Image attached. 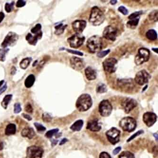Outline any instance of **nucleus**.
Here are the masks:
<instances>
[{
    "label": "nucleus",
    "mask_w": 158,
    "mask_h": 158,
    "mask_svg": "<svg viewBox=\"0 0 158 158\" xmlns=\"http://www.w3.org/2000/svg\"><path fill=\"white\" fill-rule=\"evenodd\" d=\"M105 14L99 7L94 6L91 10L89 21L91 24L95 26L100 25L104 22Z\"/></svg>",
    "instance_id": "1"
},
{
    "label": "nucleus",
    "mask_w": 158,
    "mask_h": 158,
    "mask_svg": "<svg viewBox=\"0 0 158 158\" xmlns=\"http://www.w3.org/2000/svg\"><path fill=\"white\" fill-rule=\"evenodd\" d=\"M103 40L101 37L98 35L92 36L86 42V47L89 52L92 53H98L103 48Z\"/></svg>",
    "instance_id": "2"
},
{
    "label": "nucleus",
    "mask_w": 158,
    "mask_h": 158,
    "mask_svg": "<svg viewBox=\"0 0 158 158\" xmlns=\"http://www.w3.org/2000/svg\"><path fill=\"white\" fill-rule=\"evenodd\" d=\"M93 105V101L88 94L81 95L76 100V106L79 111L85 112L89 110Z\"/></svg>",
    "instance_id": "3"
},
{
    "label": "nucleus",
    "mask_w": 158,
    "mask_h": 158,
    "mask_svg": "<svg viewBox=\"0 0 158 158\" xmlns=\"http://www.w3.org/2000/svg\"><path fill=\"white\" fill-rule=\"evenodd\" d=\"M119 125L123 131L131 133L135 129L137 123L135 119L133 117H125L120 121Z\"/></svg>",
    "instance_id": "4"
},
{
    "label": "nucleus",
    "mask_w": 158,
    "mask_h": 158,
    "mask_svg": "<svg viewBox=\"0 0 158 158\" xmlns=\"http://www.w3.org/2000/svg\"><path fill=\"white\" fill-rule=\"evenodd\" d=\"M150 51L148 48H141L138 51V53L134 58V62L137 66L141 65L149 60Z\"/></svg>",
    "instance_id": "5"
},
{
    "label": "nucleus",
    "mask_w": 158,
    "mask_h": 158,
    "mask_svg": "<svg viewBox=\"0 0 158 158\" xmlns=\"http://www.w3.org/2000/svg\"><path fill=\"white\" fill-rule=\"evenodd\" d=\"M85 39V36L82 34L75 33L68 39V42L71 48H78L83 44Z\"/></svg>",
    "instance_id": "6"
},
{
    "label": "nucleus",
    "mask_w": 158,
    "mask_h": 158,
    "mask_svg": "<svg viewBox=\"0 0 158 158\" xmlns=\"http://www.w3.org/2000/svg\"><path fill=\"white\" fill-rule=\"evenodd\" d=\"M118 35V30L116 27L108 25L105 27L103 32V36L106 40L114 41Z\"/></svg>",
    "instance_id": "7"
},
{
    "label": "nucleus",
    "mask_w": 158,
    "mask_h": 158,
    "mask_svg": "<svg viewBox=\"0 0 158 158\" xmlns=\"http://www.w3.org/2000/svg\"><path fill=\"white\" fill-rule=\"evenodd\" d=\"M151 78V76L150 74L145 69H143L136 73L134 78V81L138 85L143 86L148 83Z\"/></svg>",
    "instance_id": "8"
},
{
    "label": "nucleus",
    "mask_w": 158,
    "mask_h": 158,
    "mask_svg": "<svg viewBox=\"0 0 158 158\" xmlns=\"http://www.w3.org/2000/svg\"><path fill=\"white\" fill-rule=\"evenodd\" d=\"M117 63L118 61L115 58H107L103 62V67L104 70L108 73H114L116 70Z\"/></svg>",
    "instance_id": "9"
},
{
    "label": "nucleus",
    "mask_w": 158,
    "mask_h": 158,
    "mask_svg": "<svg viewBox=\"0 0 158 158\" xmlns=\"http://www.w3.org/2000/svg\"><path fill=\"white\" fill-rule=\"evenodd\" d=\"M120 131L116 127H112L106 133L107 140L113 145H115L120 141Z\"/></svg>",
    "instance_id": "10"
},
{
    "label": "nucleus",
    "mask_w": 158,
    "mask_h": 158,
    "mask_svg": "<svg viewBox=\"0 0 158 158\" xmlns=\"http://www.w3.org/2000/svg\"><path fill=\"white\" fill-rule=\"evenodd\" d=\"M98 109L101 116L103 117H108L111 114L113 107L108 100H103L99 104Z\"/></svg>",
    "instance_id": "11"
},
{
    "label": "nucleus",
    "mask_w": 158,
    "mask_h": 158,
    "mask_svg": "<svg viewBox=\"0 0 158 158\" xmlns=\"http://www.w3.org/2000/svg\"><path fill=\"white\" fill-rule=\"evenodd\" d=\"M43 153V149L37 146L33 145L28 147L26 151L28 158H41Z\"/></svg>",
    "instance_id": "12"
},
{
    "label": "nucleus",
    "mask_w": 158,
    "mask_h": 158,
    "mask_svg": "<svg viewBox=\"0 0 158 158\" xmlns=\"http://www.w3.org/2000/svg\"><path fill=\"white\" fill-rule=\"evenodd\" d=\"M19 39V36L16 33L10 32L4 38L1 46L3 48H7V47L14 45L16 43Z\"/></svg>",
    "instance_id": "13"
},
{
    "label": "nucleus",
    "mask_w": 158,
    "mask_h": 158,
    "mask_svg": "<svg viewBox=\"0 0 158 158\" xmlns=\"http://www.w3.org/2000/svg\"><path fill=\"white\" fill-rule=\"evenodd\" d=\"M138 105L137 101L131 98H126L121 102V106L126 114H129Z\"/></svg>",
    "instance_id": "14"
},
{
    "label": "nucleus",
    "mask_w": 158,
    "mask_h": 158,
    "mask_svg": "<svg viewBox=\"0 0 158 158\" xmlns=\"http://www.w3.org/2000/svg\"><path fill=\"white\" fill-rule=\"evenodd\" d=\"M70 64L73 69L76 71H80L85 68V61L83 58L77 56H72L70 59Z\"/></svg>",
    "instance_id": "15"
},
{
    "label": "nucleus",
    "mask_w": 158,
    "mask_h": 158,
    "mask_svg": "<svg viewBox=\"0 0 158 158\" xmlns=\"http://www.w3.org/2000/svg\"><path fill=\"white\" fill-rule=\"evenodd\" d=\"M157 115L155 113L147 112L143 116V121L148 127H151L157 121Z\"/></svg>",
    "instance_id": "16"
},
{
    "label": "nucleus",
    "mask_w": 158,
    "mask_h": 158,
    "mask_svg": "<svg viewBox=\"0 0 158 158\" xmlns=\"http://www.w3.org/2000/svg\"><path fill=\"white\" fill-rule=\"evenodd\" d=\"M86 21L85 20H75L72 23V27L76 33L81 34L86 26Z\"/></svg>",
    "instance_id": "17"
},
{
    "label": "nucleus",
    "mask_w": 158,
    "mask_h": 158,
    "mask_svg": "<svg viewBox=\"0 0 158 158\" xmlns=\"http://www.w3.org/2000/svg\"><path fill=\"white\" fill-rule=\"evenodd\" d=\"M101 124L99 123V120L97 118L88 121L86 126L87 129L91 131L97 132L101 129Z\"/></svg>",
    "instance_id": "18"
},
{
    "label": "nucleus",
    "mask_w": 158,
    "mask_h": 158,
    "mask_svg": "<svg viewBox=\"0 0 158 158\" xmlns=\"http://www.w3.org/2000/svg\"><path fill=\"white\" fill-rule=\"evenodd\" d=\"M43 33L42 31H40L39 33L36 34L34 37L31 33H28V35L26 36V40L28 42L29 44L32 45H36L37 44L38 40L42 37Z\"/></svg>",
    "instance_id": "19"
},
{
    "label": "nucleus",
    "mask_w": 158,
    "mask_h": 158,
    "mask_svg": "<svg viewBox=\"0 0 158 158\" xmlns=\"http://www.w3.org/2000/svg\"><path fill=\"white\" fill-rule=\"evenodd\" d=\"M85 76L88 80L92 81L96 79L97 77V72L91 66H88L85 69Z\"/></svg>",
    "instance_id": "20"
},
{
    "label": "nucleus",
    "mask_w": 158,
    "mask_h": 158,
    "mask_svg": "<svg viewBox=\"0 0 158 158\" xmlns=\"http://www.w3.org/2000/svg\"><path fill=\"white\" fill-rule=\"evenodd\" d=\"M21 136L26 137L29 139H31L36 135V133L33 128H25L23 129L21 133Z\"/></svg>",
    "instance_id": "21"
},
{
    "label": "nucleus",
    "mask_w": 158,
    "mask_h": 158,
    "mask_svg": "<svg viewBox=\"0 0 158 158\" xmlns=\"http://www.w3.org/2000/svg\"><path fill=\"white\" fill-rule=\"evenodd\" d=\"M133 79H120L118 81L119 86L121 88H130L134 86V84L133 83Z\"/></svg>",
    "instance_id": "22"
},
{
    "label": "nucleus",
    "mask_w": 158,
    "mask_h": 158,
    "mask_svg": "<svg viewBox=\"0 0 158 158\" xmlns=\"http://www.w3.org/2000/svg\"><path fill=\"white\" fill-rule=\"evenodd\" d=\"M16 132V126L14 123H9L7 125L5 130V134L7 136L15 134Z\"/></svg>",
    "instance_id": "23"
},
{
    "label": "nucleus",
    "mask_w": 158,
    "mask_h": 158,
    "mask_svg": "<svg viewBox=\"0 0 158 158\" xmlns=\"http://www.w3.org/2000/svg\"><path fill=\"white\" fill-rule=\"evenodd\" d=\"M35 81V77L34 76V75L33 74H30L26 78L24 82L25 86L26 88H31L33 86V85H34Z\"/></svg>",
    "instance_id": "24"
},
{
    "label": "nucleus",
    "mask_w": 158,
    "mask_h": 158,
    "mask_svg": "<svg viewBox=\"0 0 158 158\" xmlns=\"http://www.w3.org/2000/svg\"><path fill=\"white\" fill-rule=\"evenodd\" d=\"M145 36L147 39L151 41L156 40L158 38L157 32L154 29L148 30L146 33Z\"/></svg>",
    "instance_id": "25"
},
{
    "label": "nucleus",
    "mask_w": 158,
    "mask_h": 158,
    "mask_svg": "<svg viewBox=\"0 0 158 158\" xmlns=\"http://www.w3.org/2000/svg\"><path fill=\"white\" fill-rule=\"evenodd\" d=\"M83 124L84 121L83 120H78L71 126L70 129L74 131H80L82 128Z\"/></svg>",
    "instance_id": "26"
},
{
    "label": "nucleus",
    "mask_w": 158,
    "mask_h": 158,
    "mask_svg": "<svg viewBox=\"0 0 158 158\" xmlns=\"http://www.w3.org/2000/svg\"><path fill=\"white\" fill-rule=\"evenodd\" d=\"M33 59L32 58L28 57V58H24L22 59V60L20 62V66L21 69H26L30 65L31 62Z\"/></svg>",
    "instance_id": "27"
},
{
    "label": "nucleus",
    "mask_w": 158,
    "mask_h": 158,
    "mask_svg": "<svg viewBox=\"0 0 158 158\" xmlns=\"http://www.w3.org/2000/svg\"><path fill=\"white\" fill-rule=\"evenodd\" d=\"M12 98H13V95L11 94L6 95L5 96H4L1 103V106L3 108L5 109L7 108L8 106L11 102Z\"/></svg>",
    "instance_id": "28"
},
{
    "label": "nucleus",
    "mask_w": 158,
    "mask_h": 158,
    "mask_svg": "<svg viewBox=\"0 0 158 158\" xmlns=\"http://www.w3.org/2000/svg\"><path fill=\"white\" fill-rule=\"evenodd\" d=\"M140 18V17H138L137 18L129 20L126 24L127 27H128L129 28L131 29L135 28L136 27H137L138 25Z\"/></svg>",
    "instance_id": "29"
},
{
    "label": "nucleus",
    "mask_w": 158,
    "mask_h": 158,
    "mask_svg": "<svg viewBox=\"0 0 158 158\" xmlns=\"http://www.w3.org/2000/svg\"><path fill=\"white\" fill-rule=\"evenodd\" d=\"M67 26H68L67 25H63V24L62 23H60L58 25L56 26L55 27V34L56 35H60L62 33H63L64 31Z\"/></svg>",
    "instance_id": "30"
},
{
    "label": "nucleus",
    "mask_w": 158,
    "mask_h": 158,
    "mask_svg": "<svg viewBox=\"0 0 158 158\" xmlns=\"http://www.w3.org/2000/svg\"><path fill=\"white\" fill-rule=\"evenodd\" d=\"M96 92L98 93L103 94L107 92V86L105 85V84L99 83L97 85L96 88Z\"/></svg>",
    "instance_id": "31"
},
{
    "label": "nucleus",
    "mask_w": 158,
    "mask_h": 158,
    "mask_svg": "<svg viewBox=\"0 0 158 158\" xmlns=\"http://www.w3.org/2000/svg\"><path fill=\"white\" fill-rule=\"evenodd\" d=\"M158 10H154L151 11L149 14L148 17L151 21L156 22L158 21Z\"/></svg>",
    "instance_id": "32"
},
{
    "label": "nucleus",
    "mask_w": 158,
    "mask_h": 158,
    "mask_svg": "<svg viewBox=\"0 0 158 158\" xmlns=\"http://www.w3.org/2000/svg\"><path fill=\"white\" fill-rule=\"evenodd\" d=\"M10 49L8 48H0V61L4 62L6 60V55Z\"/></svg>",
    "instance_id": "33"
},
{
    "label": "nucleus",
    "mask_w": 158,
    "mask_h": 158,
    "mask_svg": "<svg viewBox=\"0 0 158 158\" xmlns=\"http://www.w3.org/2000/svg\"><path fill=\"white\" fill-rule=\"evenodd\" d=\"M119 158H135L134 154L130 151H124L119 156Z\"/></svg>",
    "instance_id": "34"
},
{
    "label": "nucleus",
    "mask_w": 158,
    "mask_h": 158,
    "mask_svg": "<svg viewBox=\"0 0 158 158\" xmlns=\"http://www.w3.org/2000/svg\"><path fill=\"white\" fill-rule=\"evenodd\" d=\"M14 1H12L11 3H6L4 6V9L5 11L7 13H10L13 11V10L14 9Z\"/></svg>",
    "instance_id": "35"
},
{
    "label": "nucleus",
    "mask_w": 158,
    "mask_h": 158,
    "mask_svg": "<svg viewBox=\"0 0 158 158\" xmlns=\"http://www.w3.org/2000/svg\"><path fill=\"white\" fill-rule=\"evenodd\" d=\"M59 131L58 129H54L52 130H49L45 133V137L48 138H51L53 135L56 134Z\"/></svg>",
    "instance_id": "36"
},
{
    "label": "nucleus",
    "mask_w": 158,
    "mask_h": 158,
    "mask_svg": "<svg viewBox=\"0 0 158 158\" xmlns=\"http://www.w3.org/2000/svg\"><path fill=\"white\" fill-rule=\"evenodd\" d=\"M34 125L35 126L36 130L39 132H43L46 130L45 127L42 124H40V123H34Z\"/></svg>",
    "instance_id": "37"
},
{
    "label": "nucleus",
    "mask_w": 158,
    "mask_h": 158,
    "mask_svg": "<svg viewBox=\"0 0 158 158\" xmlns=\"http://www.w3.org/2000/svg\"><path fill=\"white\" fill-rule=\"evenodd\" d=\"M143 11H135L134 13H132L131 14H130V15L129 16L128 18L129 20H132V19L137 18L140 17V15L143 14Z\"/></svg>",
    "instance_id": "38"
},
{
    "label": "nucleus",
    "mask_w": 158,
    "mask_h": 158,
    "mask_svg": "<svg viewBox=\"0 0 158 158\" xmlns=\"http://www.w3.org/2000/svg\"><path fill=\"white\" fill-rule=\"evenodd\" d=\"M42 118L44 122L46 123H49L52 120V117L48 113H45L42 114Z\"/></svg>",
    "instance_id": "39"
},
{
    "label": "nucleus",
    "mask_w": 158,
    "mask_h": 158,
    "mask_svg": "<svg viewBox=\"0 0 158 158\" xmlns=\"http://www.w3.org/2000/svg\"><path fill=\"white\" fill-rule=\"evenodd\" d=\"M41 29V24H40V23H38V24L36 25L35 26H34V27H33V28L31 29V32L33 33H34V34H37L38 33H39Z\"/></svg>",
    "instance_id": "40"
},
{
    "label": "nucleus",
    "mask_w": 158,
    "mask_h": 158,
    "mask_svg": "<svg viewBox=\"0 0 158 158\" xmlns=\"http://www.w3.org/2000/svg\"><path fill=\"white\" fill-rule=\"evenodd\" d=\"M144 133V131L143 130H139L138 131L135 133L134 134H133V135L131 136V137H130L127 140V142H129L131 141L132 140H133L136 137L140 135H141V134H143V133Z\"/></svg>",
    "instance_id": "41"
},
{
    "label": "nucleus",
    "mask_w": 158,
    "mask_h": 158,
    "mask_svg": "<svg viewBox=\"0 0 158 158\" xmlns=\"http://www.w3.org/2000/svg\"><path fill=\"white\" fill-rule=\"evenodd\" d=\"M22 108H21V105L19 103H16L14 105V114H17L21 112Z\"/></svg>",
    "instance_id": "42"
},
{
    "label": "nucleus",
    "mask_w": 158,
    "mask_h": 158,
    "mask_svg": "<svg viewBox=\"0 0 158 158\" xmlns=\"http://www.w3.org/2000/svg\"><path fill=\"white\" fill-rule=\"evenodd\" d=\"M118 11L124 15H126L128 14V10L124 6H120L118 8Z\"/></svg>",
    "instance_id": "43"
},
{
    "label": "nucleus",
    "mask_w": 158,
    "mask_h": 158,
    "mask_svg": "<svg viewBox=\"0 0 158 158\" xmlns=\"http://www.w3.org/2000/svg\"><path fill=\"white\" fill-rule=\"evenodd\" d=\"M110 52V50H106L104 51H100L97 54V56L99 58H103L108 55Z\"/></svg>",
    "instance_id": "44"
},
{
    "label": "nucleus",
    "mask_w": 158,
    "mask_h": 158,
    "mask_svg": "<svg viewBox=\"0 0 158 158\" xmlns=\"http://www.w3.org/2000/svg\"><path fill=\"white\" fill-rule=\"evenodd\" d=\"M25 111L28 113H30V114L33 113V106L31 104L28 103L27 105H26L25 107Z\"/></svg>",
    "instance_id": "45"
},
{
    "label": "nucleus",
    "mask_w": 158,
    "mask_h": 158,
    "mask_svg": "<svg viewBox=\"0 0 158 158\" xmlns=\"http://www.w3.org/2000/svg\"><path fill=\"white\" fill-rule=\"evenodd\" d=\"M66 51H68V52L73 54H75V55H79V56H83V53L80 52V51H76V50L68 49V48L66 49Z\"/></svg>",
    "instance_id": "46"
},
{
    "label": "nucleus",
    "mask_w": 158,
    "mask_h": 158,
    "mask_svg": "<svg viewBox=\"0 0 158 158\" xmlns=\"http://www.w3.org/2000/svg\"><path fill=\"white\" fill-rule=\"evenodd\" d=\"M26 4V1L23 0H19L16 3V6L18 8L24 7Z\"/></svg>",
    "instance_id": "47"
},
{
    "label": "nucleus",
    "mask_w": 158,
    "mask_h": 158,
    "mask_svg": "<svg viewBox=\"0 0 158 158\" xmlns=\"http://www.w3.org/2000/svg\"><path fill=\"white\" fill-rule=\"evenodd\" d=\"M48 56H46L43 58V59L38 64V68H42L43 66H44V64L46 63V62L48 60V59H50V58H48Z\"/></svg>",
    "instance_id": "48"
},
{
    "label": "nucleus",
    "mask_w": 158,
    "mask_h": 158,
    "mask_svg": "<svg viewBox=\"0 0 158 158\" xmlns=\"http://www.w3.org/2000/svg\"><path fill=\"white\" fill-rule=\"evenodd\" d=\"M99 158H112L111 156L108 153L106 152H102L99 155Z\"/></svg>",
    "instance_id": "49"
},
{
    "label": "nucleus",
    "mask_w": 158,
    "mask_h": 158,
    "mask_svg": "<svg viewBox=\"0 0 158 158\" xmlns=\"http://www.w3.org/2000/svg\"><path fill=\"white\" fill-rule=\"evenodd\" d=\"M22 116H23V117H24V118L26 119V120H28L29 121H31L33 118L32 117L29 115V114H25V113H23L22 114Z\"/></svg>",
    "instance_id": "50"
},
{
    "label": "nucleus",
    "mask_w": 158,
    "mask_h": 158,
    "mask_svg": "<svg viewBox=\"0 0 158 158\" xmlns=\"http://www.w3.org/2000/svg\"><path fill=\"white\" fill-rule=\"evenodd\" d=\"M121 147H117V148H116L113 151V154H114V155H116V154H118V153L121 151Z\"/></svg>",
    "instance_id": "51"
},
{
    "label": "nucleus",
    "mask_w": 158,
    "mask_h": 158,
    "mask_svg": "<svg viewBox=\"0 0 158 158\" xmlns=\"http://www.w3.org/2000/svg\"><path fill=\"white\" fill-rule=\"evenodd\" d=\"M7 88V86L6 84H5L2 88L0 89V95H1L3 93H4Z\"/></svg>",
    "instance_id": "52"
},
{
    "label": "nucleus",
    "mask_w": 158,
    "mask_h": 158,
    "mask_svg": "<svg viewBox=\"0 0 158 158\" xmlns=\"http://www.w3.org/2000/svg\"><path fill=\"white\" fill-rule=\"evenodd\" d=\"M17 71L16 68L14 66H13L11 67V75H13L15 74L16 72Z\"/></svg>",
    "instance_id": "53"
},
{
    "label": "nucleus",
    "mask_w": 158,
    "mask_h": 158,
    "mask_svg": "<svg viewBox=\"0 0 158 158\" xmlns=\"http://www.w3.org/2000/svg\"><path fill=\"white\" fill-rule=\"evenodd\" d=\"M5 18V14L3 12H0V23L2 22Z\"/></svg>",
    "instance_id": "54"
},
{
    "label": "nucleus",
    "mask_w": 158,
    "mask_h": 158,
    "mask_svg": "<svg viewBox=\"0 0 158 158\" xmlns=\"http://www.w3.org/2000/svg\"><path fill=\"white\" fill-rule=\"evenodd\" d=\"M68 140L66 138H64L61 141L60 143H59V145H62L65 144V143H66Z\"/></svg>",
    "instance_id": "55"
},
{
    "label": "nucleus",
    "mask_w": 158,
    "mask_h": 158,
    "mask_svg": "<svg viewBox=\"0 0 158 158\" xmlns=\"http://www.w3.org/2000/svg\"><path fill=\"white\" fill-rule=\"evenodd\" d=\"M117 3V0H111L110 1V3L113 5H114L115 4H116Z\"/></svg>",
    "instance_id": "56"
},
{
    "label": "nucleus",
    "mask_w": 158,
    "mask_h": 158,
    "mask_svg": "<svg viewBox=\"0 0 158 158\" xmlns=\"http://www.w3.org/2000/svg\"><path fill=\"white\" fill-rule=\"evenodd\" d=\"M58 141H57V140H53L52 141H51L52 145H56V144L57 143V142H58Z\"/></svg>",
    "instance_id": "57"
},
{
    "label": "nucleus",
    "mask_w": 158,
    "mask_h": 158,
    "mask_svg": "<svg viewBox=\"0 0 158 158\" xmlns=\"http://www.w3.org/2000/svg\"><path fill=\"white\" fill-rule=\"evenodd\" d=\"M152 50H153V51H154V52L158 54V49L157 48H152Z\"/></svg>",
    "instance_id": "58"
},
{
    "label": "nucleus",
    "mask_w": 158,
    "mask_h": 158,
    "mask_svg": "<svg viewBox=\"0 0 158 158\" xmlns=\"http://www.w3.org/2000/svg\"><path fill=\"white\" fill-rule=\"evenodd\" d=\"M3 143H0V150H3Z\"/></svg>",
    "instance_id": "59"
},
{
    "label": "nucleus",
    "mask_w": 158,
    "mask_h": 158,
    "mask_svg": "<svg viewBox=\"0 0 158 158\" xmlns=\"http://www.w3.org/2000/svg\"><path fill=\"white\" fill-rule=\"evenodd\" d=\"M37 64H38V60H36L35 61H34V63L33 64V66H36Z\"/></svg>",
    "instance_id": "60"
},
{
    "label": "nucleus",
    "mask_w": 158,
    "mask_h": 158,
    "mask_svg": "<svg viewBox=\"0 0 158 158\" xmlns=\"http://www.w3.org/2000/svg\"><path fill=\"white\" fill-rule=\"evenodd\" d=\"M4 81L3 80L0 81V88L1 86L3 85V84L4 83Z\"/></svg>",
    "instance_id": "61"
},
{
    "label": "nucleus",
    "mask_w": 158,
    "mask_h": 158,
    "mask_svg": "<svg viewBox=\"0 0 158 158\" xmlns=\"http://www.w3.org/2000/svg\"><path fill=\"white\" fill-rule=\"evenodd\" d=\"M148 88V85H146L145 87H144V88H143V91H144L147 88Z\"/></svg>",
    "instance_id": "62"
},
{
    "label": "nucleus",
    "mask_w": 158,
    "mask_h": 158,
    "mask_svg": "<svg viewBox=\"0 0 158 158\" xmlns=\"http://www.w3.org/2000/svg\"><path fill=\"white\" fill-rule=\"evenodd\" d=\"M154 134V136H155V137L156 139V140H157H157H158V135H157H157L156 136L155 135V134Z\"/></svg>",
    "instance_id": "63"
},
{
    "label": "nucleus",
    "mask_w": 158,
    "mask_h": 158,
    "mask_svg": "<svg viewBox=\"0 0 158 158\" xmlns=\"http://www.w3.org/2000/svg\"></svg>",
    "instance_id": "64"
}]
</instances>
